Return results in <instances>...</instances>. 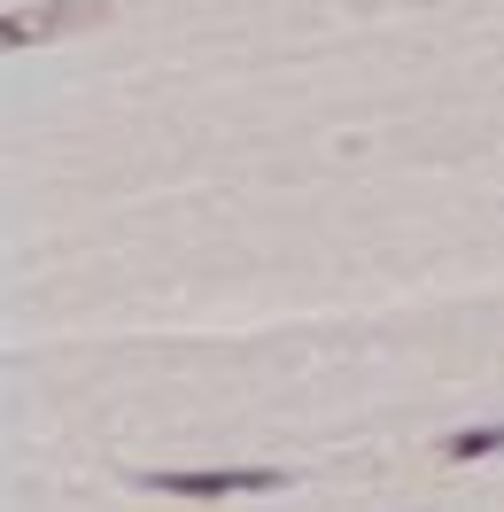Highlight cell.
Here are the masks:
<instances>
[{"label":"cell","mask_w":504,"mask_h":512,"mask_svg":"<svg viewBox=\"0 0 504 512\" xmlns=\"http://www.w3.org/2000/svg\"><path fill=\"white\" fill-rule=\"evenodd\" d=\"M132 489H163V497H256V489H287L280 466H202V474H132Z\"/></svg>","instance_id":"cell-1"},{"label":"cell","mask_w":504,"mask_h":512,"mask_svg":"<svg viewBox=\"0 0 504 512\" xmlns=\"http://www.w3.org/2000/svg\"><path fill=\"white\" fill-rule=\"evenodd\" d=\"M504 450V419L497 427H458V435H442V458H489Z\"/></svg>","instance_id":"cell-3"},{"label":"cell","mask_w":504,"mask_h":512,"mask_svg":"<svg viewBox=\"0 0 504 512\" xmlns=\"http://www.w3.org/2000/svg\"><path fill=\"white\" fill-rule=\"evenodd\" d=\"M109 8H117V0H47V8H16V16L0 24V39H8V47L70 39V32H86V24H109Z\"/></svg>","instance_id":"cell-2"}]
</instances>
